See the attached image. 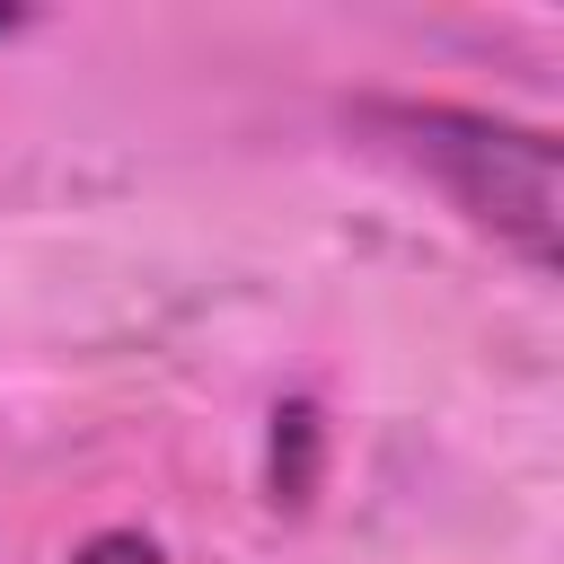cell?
I'll use <instances>...</instances> for the list:
<instances>
[{
  "label": "cell",
  "instance_id": "obj_3",
  "mask_svg": "<svg viewBox=\"0 0 564 564\" xmlns=\"http://www.w3.org/2000/svg\"><path fill=\"white\" fill-rule=\"evenodd\" d=\"M9 26H18V9H0V35H9Z\"/></svg>",
  "mask_w": 564,
  "mask_h": 564
},
{
  "label": "cell",
  "instance_id": "obj_2",
  "mask_svg": "<svg viewBox=\"0 0 564 564\" xmlns=\"http://www.w3.org/2000/svg\"><path fill=\"white\" fill-rule=\"evenodd\" d=\"M70 564H167V555H159V538H141V529H97Z\"/></svg>",
  "mask_w": 564,
  "mask_h": 564
},
{
  "label": "cell",
  "instance_id": "obj_1",
  "mask_svg": "<svg viewBox=\"0 0 564 564\" xmlns=\"http://www.w3.org/2000/svg\"><path fill=\"white\" fill-rule=\"evenodd\" d=\"M352 123L370 132V150H388L397 167H414L467 229L502 238L529 273H555V132L546 123H511L485 106H423V97H361Z\"/></svg>",
  "mask_w": 564,
  "mask_h": 564
}]
</instances>
